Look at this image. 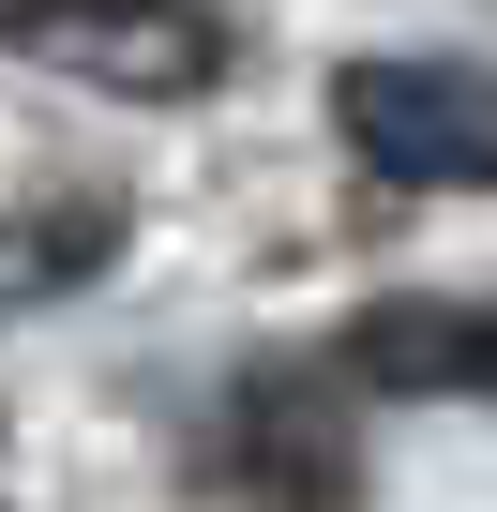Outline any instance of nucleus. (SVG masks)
Instances as JSON below:
<instances>
[{
    "label": "nucleus",
    "instance_id": "f257e3e1",
    "mask_svg": "<svg viewBox=\"0 0 497 512\" xmlns=\"http://www.w3.org/2000/svg\"><path fill=\"white\" fill-rule=\"evenodd\" d=\"M0 46L106 106H196L226 76V16H196V0H0Z\"/></svg>",
    "mask_w": 497,
    "mask_h": 512
},
{
    "label": "nucleus",
    "instance_id": "f03ea898",
    "mask_svg": "<svg viewBox=\"0 0 497 512\" xmlns=\"http://www.w3.org/2000/svg\"><path fill=\"white\" fill-rule=\"evenodd\" d=\"M332 121H347V151L377 181H422V196L497 181V76L482 61H347Z\"/></svg>",
    "mask_w": 497,
    "mask_h": 512
},
{
    "label": "nucleus",
    "instance_id": "7ed1b4c3",
    "mask_svg": "<svg viewBox=\"0 0 497 512\" xmlns=\"http://www.w3.org/2000/svg\"><path fill=\"white\" fill-rule=\"evenodd\" d=\"M121 256V196L106 181H61V196H31V211H0V302H61V287H91Z\"/></svg>",
    "mask_w": 497,
    "mask_h": 512
},
{
    "label": "nucleus",
    "instance_id": "20e7f679",
    "mask_svg": "<svg viewBox=\"0 0 497 512\" xmlns=\"http://www.w3.org/2000/svg\"><path fill=\"white\" fill-rule=\"evenodd\" d=\"M347 362H362L377 392H482V317H467V302H377V317L347 332Z\"/></svg>",
    "mask_w": 497,
    "mask_h": 512
}]
</instances>
